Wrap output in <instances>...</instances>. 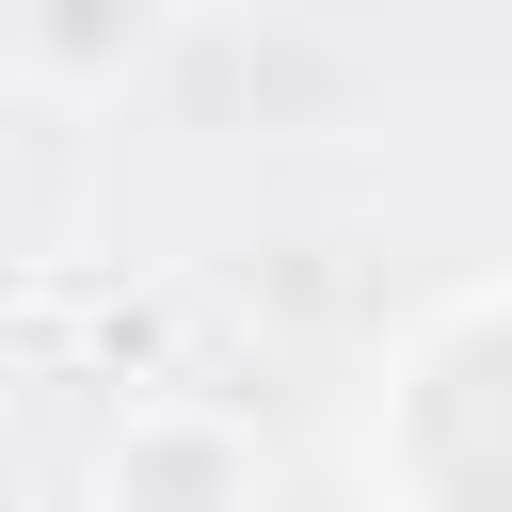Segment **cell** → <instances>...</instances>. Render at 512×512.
I'll return each mask as SVG.
<instances>
[{
  "label": "cell",
  "mask_w": 512,
  "mask_h": 512,
  "mask_svg": "<svg viewBox=\"0 0 512 512\" xmlns=\"http://www.w3.org/2000/svg\"><path fill=\"white\" fill-rule=\"evenodd\" d=\"M96 512H256V464L224 432H192V416H144L96 464Z\"/></svg>",
  "instance_id": "cell-1"
}]
</instances>
